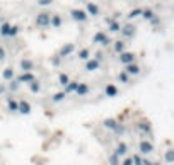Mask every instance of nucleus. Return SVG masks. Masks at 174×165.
<instances>
[{
    "mask_svg": "<svg viewBox=\"0 0 174 165\" xmlns=\"http://www.w3.org/2000/svg\"><path fill=\"white\" fill-rule=\"evenodd\" d=\"M109 163H111V165H118L119 163V162H118V155H113L111 160H109Z\"/></svg>",
    "mask_w": 174,
    "mask_h": 165,
    "instance_id": "nucleus-3",
    "label": "nucleus"
},
{
    "mask_svg": "<svg viewBox=\"0 0 174 165\" xmlns=\"http://www.w3.org/2000/svg\"><path fill=\"white\" fill-rule=\"evenodd\" d=\"M140 150H142V153H150V151H152V145L147 143V141H142Z\"/></svg>",
    "mask_w": 174,
    "mask_h": 165,
    "instance_id": "nucleus-1",
    "label": "nucleus"
},
{
    "mask_svg": "<svg viewBox=\"0 0 174 165\" xmlns=\"http://www.w3.org/2000/svg\"><path fill=\"white\" fill-rule=\"evenodd\" d=\"M123 165H133V160H132V158H126V160L123 162Z\"/></svg>",
    "mask_w": 174,
    "mask_h": 165,
    "instance_id": "nucleus-6",
    "label": "nucleus"
},
{
    "mask_svg": "<svg viewBox=\"0 0 174 165\" xmlns=\"http://www.w3.org/2000/svg\"><path fill=\"white\" fill-rule=\"evenodd\" d=\"M126 153V145H119V147H118V150H116V155H118V157H119V155H125Z\"/></svg>",
    "mask_w": 174,
    "mask_h": 165,
    "instance_id": "nucleus-2",
    "label": "nucleus"
},
{
    "mask_svg": "<svg viewBox=\"0 0 174 165\" xmlns=\"http://www.w3.org/2000/svg\"><path fill=\"white\" fill-rule=\"evenodd\" d=\"M132 160H133V165H142V160H140V157H133Z\"/></svg>",
    "mask_w": 174,
    "mask_h": 165,
    "instance_id": "nucleus-4",
    "label": "nucleus"
},
{
    "mask_svg": "<svg viewBox=\"0 0 174 165\" xmlns=\"http://www.w3.org/2000/svg\"><path fill=\"white\" fill-rule=\"evenodd\" d=\"M166 158H167V162H172V158H174V155H172V151H167V155H166Z\"/></svg>",
    "mask_w": 174,
    "mask_h": 165,
    "instance_id": "nucleus-5",
    "label": "nucleus"
}]
</instances>
